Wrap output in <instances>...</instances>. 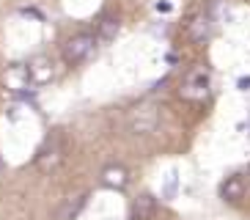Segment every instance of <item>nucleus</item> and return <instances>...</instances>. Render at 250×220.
Here are the masks:
<instances>
[{
    "instance_id": "f8f14e48",
    "label": "nucleus",
    "mask_w": 250,
    "mask_h": 220,
    "mask_svg": "<svg viewBox=\"0 0 250 220\" xmlns=\"http://www.w3.org/2000/svg\"><path fill=\"white\" fill-rule=\"evenodd\" d=\"M118 28H121L118 17L104 14L102 20H99V33H96V39H99V42H113V39L118 36Z\"/></svg>"
},
{
    "instance_id": "20e7f679",
    "label": "nucleus",
    "mask_w": 250,
    "mask_h": 220,
    "mask_svg": "<svg viewBox=\"0 0 250 220\" xmlns=\"http://www.w3.org/2000/svg\"><path fill=\"white\" fill-rule=\"evenodd\" d=\"M126 182H129L126 168H121V165H104L102 168V184L104 187H110V190H124Z\"/></svg>"
},
{
    "instance_id": "ddd939ff",
    "label": "nucleus",
    "mask_w": 250,
    "mask_h": 220,
    "mask_svg": "<svg viewBox=\"0 0 250 220\" xmlns=\"http://www.w3.org/2000/svg\"><path fill=\"white\" fill-rule=\"evenodd\" d=\"M176 187H179V174L176 171H170L165 176V187H162V196L165 198H176Z\"/></svg>"
},
{
    "instance_id": "0eeeda50",
    "label": "nucleus",
    "mask_w": 250,
    "mask_h": 220,
    "mask_svg": "<svg viewBox=\"0 0 250 220\" xmlns=\"http://www.w3.org/2000/svg\"><path fill=\"white\" fill-rule=\"evenodd\" d=\"M129 124H132L135 132H151L157 127V110L154 108H138L129 118Z\"/></svg>"
},
{
    "instance_id": "39448f33",
    "label": "nucleus",
    "mask_w": 250,
    "mask_h": 220,
    "mask_svg": "<svg viewBox=\"0 0 250 220\" xmlns=\"http://www.w3.org/2000/svg\"><path fill=\"white\" fill-rule=\"evenodd\" d=\"M61 165V146L55 143V140H50L44 146V152L36 157V168L44 171V174H50V171H55Z\"/></svg>"
},
{
    "instance_id": "4468645a",
    "label": "nucleus",
    "mask_w": 250,
    "mask_h": 220,
    "mask_svg": "<svg viewBox=\"0 0 250 220\" xmlns=\"http://www.w3.org/2000/svg\"><path fill=\"white\" fill-rule=\"evenodd\" d=\"M20 14L33 17V20H44V11H42V8H20Z\"/></svg>"
},
{
    "instance_id": "f03ea898",
    "label": "nucleus",
    "mask_w": 250,
    "mask_h": 220,
    "mask_svg": "<svg viewBox=\"0 0 250 220\" xmlns=\"http://www.w3.org/2000/svg\"><path fill=\"white\" fill-rule=\"evenodd\" d=\"M206 94H209V74H206L204 69H198V72H192L190 77H187V83L182 86V96L184 99H204Z\"/></svg>"
},
{
    "instance_id": "2eb2a0df",
    "label": "nucleus",
    "mask_w": 250,
    "mask_h": 220,
    "mask_svg": "<svg viewBox=\"0 0 250 220\" xmlns=\"http://www.w3.org/2000/svg\"><path fill=\"white\" fill-rule=\"evenodd\" d=\"M154 8L160 11V14H170V11H173V3H168V0H160Z\"/></svg>"
},
{
    "instance_id": "9b49d317",
    "label": "nucleus",
    "mask_w": 250,
    "mask_h": 220,
    "mask_svg": "<svg viewBox=\"0 0 250 220\" xmlns=\"http://www.w3.org/2000/svg\"><path fill=\"white\" fill-rule=\"evenodd\" d=\"M220 196L226 198V201H239V198L245 196L242 176H228L226 182H223V187H220Z\"/></svg>"
},
{
    "instance_id": "9d476101",
    "label": "nucleus",
    "mask_w": 250,
    "mask_h": 220,
    "mask_svg": "<svg viewBox=\"0 0 250 220\" xmlns=\"http://www.w3.org/2000/svg\"><path fill=\"white\" fill-rule=\"evenodd\" d=\"M209 30H212V25H209L206 17H192L190 25H187V33H190V39L195 44H204L209 39Z\"/></svg>"
},
{
    "instance_id": "f257e3e1",
    "label": "nucleus",
    "mask_w": 250,
    "mask_h": 220,
    "mask_svg": "<svg viewBox=\"0 0 250 220\" xmlns=\"http://www.w3.org/2000/svg\"><path fill=\"white\" fill-rule=\"evenodd\" d=\"M94 44H96L94 33H77V36H72L63 44V58L69 64H80L83 58H88L91 52H94Z\"/></svg>"
},
{
    "instance_id": "7ed1b4c3",
    "label": "nucleus",
    "mask_w": 250,
    "mask_h": 220,
    "mask_svg": "<svg viewBox=\"0 0 250 220\" xmlns=\"http://www.w3.org/2000/svg\"><path fill=\"white\" fill-rule=\"evenodd\" d=\"M3 83H6V88H11V91H22V88H28L30 77H28V66L22 64H11L6 69V74H3Z\"/></svg>"
},
{
    "instance_id": "f3484780",
    "label": "nucleus",
    "mask_w": 250,
    "mask_h": 220,
    "mask_svg": "<svg viewBox=\"0 0 250 220\" xmlns=\"http://www.w3.org/2000/svg\"><path fill=\"white\" fill-rule=\"evenodd\" d=\"M0 168H3V162H0Z\"/></svg>"
},
{
    "instance_id": "1a4fd4ad",
    "label": "nucleus",
    "mask_w": 250,
    "mask_h": 220,
    "mask_svg": "<svg viewBox=\"0 0 250 220\" xmlns=\"http://www.w3.org/2000/svg\"><path fill=\"white\" fill-rule=\"evenodd\" d=\"M52 74H55V69H52V64L47 58H36L33 64L28 66V77L30 83H39V86H44V83L52 80Z\"/></svg>"
},
{
    "instance_id": "dca6fc26",
    "label": "nucleus",
    "mask_w": 250,
    "mask_h": 220,
    "mask_svg": "<svg viewBox=\"0 0 250 220\" xmlns=\"http://www.w3.org/2000/svg\"><path fill=\"white\" fill-rule=\"evenodd\" d=\"M236 88H239V91H248V88H250V77H239V80H236Z\"/></svg>"
},
{
    "instance_id": "6e6552de",
    "label": "nucleus",
    "mask_w": 250,
    "mask_h": 220,
    "mask_svg": "<svg viewBox=\"0 0 250 220\" xmlns=\"http://www.w3.org/2000/svg\"><path fill=\"white\" fill-rule=\"evenodd\" d=\"M88 193H77V196L66 198V204L61 206V212H58V220H74L77 215L85 209V204H88Z\"/></svg>"
},
{
    "instance_id": "423d86ee",
    "label": "nucleus",
    "mask_w": 250,
    "mask_h": 220,
    "mask_svg": "<svg viewBox=\"0 0 250 220\" xmlns=\"http://www.w3.org/2000/svg\"><path fill=\"white\" fill-rule=\"evenodd\" d=\"M157 212V198L151 193H140L132 204V220H151Z\"/></svg>"
}]
</instances>
